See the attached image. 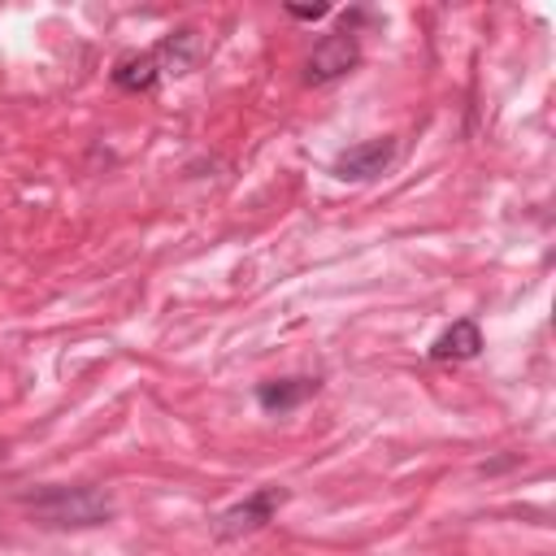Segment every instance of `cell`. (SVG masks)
<instances>
[{"label": "cell", "mask_w": 556, "mask_h": 556, "mask_svg": "<svg viewBox=\"0 0 556 556\" xmlns=\"http://www.w3.org/2000/svg\"><path fill=\"white\" fill-rule=\"evenodd\" d=\"M200 52H204V48H200V35H195V30H174V35H165V39L152 48L161 74H187V70H195Z\"/></svg>", "instance_id": "cell-5"}, {"label": "cell", "mask_w": 556, "mask_h": 556, "mask_svg": "<svg viewBox=\"0 0 556 556\" xmlns=\"http://www.w3.org/2000/svg\"><path fill=\"white\" fill-rule=\"evenodd\" d=\"M356 61H361V43H356V35L352 30H339V35H326V39H317L313 43V52H308V61H304V83H334V78H343L348 70H356Z\"/></svg>", "instance_id": "cell-2"}, {"label": "cell", "mask_w": 556, "mask_h": 556, "mask_svg": "<svg viewBox=\"0 0 556 556\" xmlns=\"http://www.w3.org/2000/svg\"><path fill=\"white\" fill-rule=\"evenodd\" d=\"M282 504H287V491H282V486H261V491H252L248 500H239L235 508H226V513L217 517V534H222V539L252 534V530H261Z\"/></svg>", "instance_id": "cell-3"}, {"label": "cell", "mask_w": 556, "mask_h": 556, "mask_svg": "<svg viewBox=\"0 0 556 556\" xmlns=\"http://www.w3.org/2000/svg\"><path fill=\"white\" fill-rule=\"evenodd\" d=\"M0 456H4V452H0Z\"/></svg>", "instance_id": "cell-10"}, {"label": "cell", "mask_w": 556, "mask_h": 556, "mask_svg": "<svg viewBox=\"0 0 556 556\" xmlns=\"http://www.w3.org/2000/svg\"><path fill=\"white\" fill-rule=\"evenodd\" d=\"M317 391V378H278V382H261L256 387V404L265 413H287L295 404H304Z\"/></svg>", "instance_id": "cell-7"}, {"label": "cell", "mask_w": 556, "mask_h": 556, "mask_svg": "<svg viewBox=\"0 0 556 556\" xmlns=\"http://www.w3.org/2000/svg\"><path fill=\"white\" fill-rule=\"evenodd\" d=\"M287 13H291V17H304V22H317V17H326V13H330V4H313V9H304V4H291Z\"/></svg>", "instance_id": "cell-9"}, {"label": "cell", "mask_w": 556, "mask_h": 556, "mask_svg": "<svg viewBox=\"0 0 556 556\" xmlns=\"http://www.w3.org/2000/svg\"><path fill=\"white\" fill-rule=\"evenodd\" d=\"M482 348V330L473 321H452L434 343H430V361H473Z\"/></svg>", "instance_id": "cell-6"}, {"label": "cell", "mask_w": 556, "mask_h": 556, "mask_svg": "<svg viewBox=\"0 0 556 556\" xmlns=\"http://www.w3.org/2000/svg\"><path fill=\"white\" fill-rule=\"evenodd\" d=\"M156 78H161V70H156V56H152V52L126 56V61L113 70V83H117L122 91H148V87H156Z\"/></svg>", "instance_id": "cell-8"}, {"label": "cell", "mask_w": 556, "mask_h": 556, "mask_svg": "<svg viewBox=\"0 0 556 556\" xmlns=\"http://www.w3.org/2000/svg\"><path fill=\"white\" fill-rule=\"evenodd\" d=\"M22 508L39 521V526H104L113 517V495L100 486H43V491H26Z\"/></svg>", "instance_id": "cell-1"}, {"label": "cell", "mask_w": 556, "mask_h": 556, "mask_svg": "<svg viewBox=\"0 0 556 556\" xmlns=\"http://www.w3.org/2000/svg\"><path fill=\"white\" fill-rule=\"evenodd\" d=\"M391 161H395V139H369V143L348 148V152L334 161V178H343V182H365V178H378Z\"/></svg>", "instance_id": "cell-4"}]
</instances>
